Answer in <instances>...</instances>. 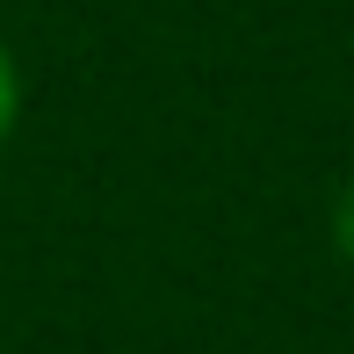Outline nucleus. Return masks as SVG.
<instances>
[{
  "instance_id": "f03ea898",
  "label": "nucleus",
  "mask_w": 354,
  "mask_h": 354,
  "mask_svg": "<svg viewBox=\"0 0 354 354\" xmlns=\"http://www.w3.org/2000/svg\"><path fill=\"white\" fill-rule=\"evenodd\" d=\"M333 239H340V253L354 261V181H347V196H340V210H333Z\"/></svg>"
},
{
  "instance_id": "f257e3e1",
  "label": "nucleus",
  "mask_w": 354,
  "mask_h": 354,
  "mask_svg": "<svg viewBox=\"0 0 354 354\" xmlns=\"http://www.w3.org/2000/svg\"><path fill=\"white\" fill-rule=\"evenodd\" d=\"M15 102H22V94H15V58L0 51V145H8V131H15Z\"/></svg>"
}]
</instances>
